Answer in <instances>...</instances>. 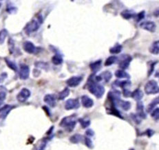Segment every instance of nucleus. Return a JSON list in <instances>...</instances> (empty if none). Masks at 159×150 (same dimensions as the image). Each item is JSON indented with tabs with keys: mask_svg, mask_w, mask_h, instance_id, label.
Wrapping results in <instances>:
<instances>
[{
	"mask_svg": "<svg viewBox=\"0 0 159 150\" xmlns=\"http://www.w3.org/2000/svg\"><path fill=\"white\" fill-rule=\"evenodd\" d=\"M19 78L22 80H26L30 76V68L26 64H21L19 72Z\"/></svg>",
	"mask_w": 159,
	"mask_h": 150,
	"instance_id": "nucleus-10",
	"label": "nucleus"
},
{
	"mask_svg": "<svg viewBox=\"0 0 159 150\" xmlns=\"http://www.w3.org/2000/svg\"><path fill=\"white\" fill-rule=\"evenodd\" d=\"M151 116H152V117L156 120V121H157V122L158 121V118H159V109H158V107L154 109V110L152 112Z\"/></svg>",
	"mask_w": 159,
	"mask_h": 150,
	"instance_id": "nucleus-40",
	"label": "nucleus"
},
{
	"mask_svg": "<svg viewBox=\"0 0 159 150\" xmlns=\"http://www.w3.org/2000/svg\"><path fill=\"white\" fill-rule=\"evenodd\" d=\"M84 139V137L79 134H75L70 138V141L73 144H78V143L82 142Z\"/></svg>",
	"mask_w": 159,
	"mask_h": 150,
	"instance_id": "nucleus-25",
	"label": "nucleus"
},
{
	"mask_svg": "<svg viewBox=\"0 0 159 150\" xmlns=\"http://www.w3.org/2000/svg\"><path fill=\"white\" fill-rule=\"evenodd\" d=\"M8 49H9V52L10 53L12 54L15 50V42L14 40H13L12 38H9L8 41Z\"/></svg>",
	"mask_w": 159,
	"mask_h": 150,
	"instance_id": "nucleus-38",
	"label": "nucleus"
},
{
	"mask_svg": "<svg viewBox=\"0 0 159 150\" xmlns=\"http://www.w3.org/2000/svg\"><path fill=\"white\" fill-rule=\"evenodd\" d=\"M86 86H87L88 91L97 98H102L105 94L104 87L95 80V74H92L90 76Z\"/></svg>",
	"mask_w": 159,
	"mask_h": 150,
	"instance_id": "nucleus-1",
	"label": "nucleus"
},
{
	"mask_svg": "<svg viewBox=\"0 0 159 150\" xmlns=\"http://www.w3.org/2000/svg\"><path fill=\"white\" fill-rule=\"evenodd\" d=\"M145 17V11L142 10L140 11L139 13H138V14H136V16L134 18L136 22H139L141 21V20L143 19Z\"/></svg>",
	"mask_w": 159,
	"mask_h": 150,
	"instance_id": "nucleus-39",
	"label": "nucleus"
},
{
	"mask_svg": "<svg viewBox=\"0 0 159 150\" xmlns=\"http://www.w3.org/2000/svg\"><path fill=\"white\" fill-rule=\"evenodd\" d=\"M101 66H102V60L99 59L97 60V61L91 63V64H90L89 65V67L91 71H92L94 74H96L101 70Z\"/></svg>",
	"mask_w": 159,
	"mask_h": 150,
	"instance_id": "nucleus-19",
	"label": "nucleus"
},
{
	"mask_svg": "<svg viewBox=\"0 0 159 150\" xmlns=\"http://www.w3.org/2000/svg\"><path fill=\"white\" fill-rule=\"evenodd\" d=\"M136 112H137L136 115H138V116L140 119H145V118H147L146 114H145L144 112L143 103L141 100L137 102V104H136Z\"/></svg>",
	"mask_w": 159,
	"mask_h": 150,
	"instance_id": "nucleus-14",
	"label": "nucleus"
},
{
	"mask_svg": "<svg viewBox=\"0 0 159 150\" xmlns=\"http://www.w3.org/2000/svg\"><path fill=\"white\" fill-rule=\"evenodd\" d=\"M4 60H5L6 64H7V66H8L9 68H10L11 70H13L15 72H17L18 70L17 66L14 61H13L12 60H10L9 59H8V58H5Z\"/></svg>",
	"mask_w": 159,
	"mask_h": 150,
	"instance_id": "nucleus-33",
	"label": "nucleus"
},
{
	"mask_svg": "<svg viewBox=\"0 0 159 150\" xmlns=\"http://www.w3.org/2000/svg\"><path fill=\"white\" fill-rule=\"evenodd\" d=\"M15 107L14 106H10V105H6V106L0 107V113H1L0 115V125H2L8 114Z\"/></svg>",
	"mask_w": 159,
	"mask_h": 150,
	"instance_id": "nucleus-6",
	"label": "nucleus"
},
{
	"mask_svg": "<svg viewBox=\"0 0 159 150\" xmlns=\"http://www.w3.org/2000/svg\"><path fill=\"white\" fill-rule=\"evenodd\" d=\"M81 103L85 108H91L94 106V100L87 95H83L81 98Z\"/></svg>",
	"mask_w": 159,
	"mask_h": 150,
	"instance_id": "nucleus-16",
	"label": "nucleus"
},
{
	"mask_svg": "<svg viewBox=\"0 0 159 150\" xmlns=\"http://www.w3.org/2000/svg\"><path fill=\"white\" fill-rule=\"evenodd\" d=\"M83 140H84V143H85L86 147H88L89 149H91L94 148V144H93L92 140H91L90 138L88 137V136H85V137H84Z\"/></svg>",
	"mask_w": 159,
	"mask_h": 150,
	"instance_id": "nucleus-37",
	"label": "nucleus"
},
{
	"mask_svg": "<svg viewBox=\"0 0 159 150\" xmlns=\"http://www.w3.org/2000/svg\"><path fill=\"white\" fill-rule=\"evenodd\" d=\"M43 17L41 14L37 15L34 19L31 20L30 22H28L25 27L24 30L26 33V34H30L32 33L36 32L40 28V26L43 24Z\"/></svg>",
	"mask_w": 159,
	"mask_h": 150,
	"instance_id": "nucleus-2",
	"label": "nucleus"
},
{
	"mask_svg": "<svg viewBox=\"0 0 159 150\" xmlns=\"http://www.w3.org/2000/svg\"><path fill=\"white\" fill-rule=\"evenodd\" d=\"M132 61V57L129 55H123L121 56V59H119V66L123 70H126L129 68L131 61Z\"/></svg>",
	"mask_w": 159,
	"mask_h": 150,
	"instance_id": "nucleus-5",
	"label": "nucleus"
},
{
	"mask_svg": "<svg viewBox=\"0 0 159 150\" xmlns=\"http://www.w3.org/2000/svg\"><path fill=\"white\" fill-rule=\"evenodd\" d=\"M154 133H155V132H154V130H152V129H147V130L145 131V132L144 134H146V135L148 136L149 138H150L154 135Z\"/></svg>",
	"mask_w": 159,
	"mask_h": 150,
	"instance_id": "nucleus-46",
	"label": "nucleus"
},
{
	"mask_svg": "<svg viewBox=\"0 0 159 150\" xmlns=\"http://www.w3.org/2000/svg\"><path fill=\"white\" fill-rule=\"evenodd\" d=\"M158 102H159L158 97H156V98H154V99L152 100L150 103L148 105V106H147V112H148V113L152 112L153 111L154 109H155L156 106L158 104Z\"/></svg>",
	"mask_w": 159,
	"mask_h": 150,
	"instance_id": "nucleus-30",
	"label": "nucleus"
},
{
	"mask_svg": "<svg viewBox=\"0 0 159 150\" xmlns=\"http://www.w3.org/2000/svg\"><path fill=\"white\" fill-rule=\"evenodd\" d=\"M116 106L120 107L122 109H123L124 111H128L131 109L132 105L131 103L128 101V100H123L120 99L119 101L117 103Z\"/></svg>",
	"mask_w": 159,
	"mask_h": 150,
	"instance_id": "nucleus-20",
	"label": "nucleus"
},
{
	"mask_svg": "<svg viewBox=\"0 0 159 150\" xmlns=\"http://www.w3.org/2000/svg\"><path fill=\"white\" fill-rule=\"evenodd\" d=\"M30 95L31 92L28 89L26 88H22L17 96V99L20 103H24L28 99V98L30 97Z\"/></svg>",
	"mask_w": 159,
	"mask_h": 150,
	"instance_id": "nucleus-9",
	"label": "nucleus"
},
{
	"mask_svg": "<svg viewBox=\"0 0 159 150\" xmlns=\"http://www.w3.org/2000/svg\"><path fill=\"white\" fill-rule=\"evenodd\" d=\"M114 75L118 79H130V75L125 70H118L115 72Z\"/></svg>",
	"mask_w": 159,
	"mask_h": 150,
	"instance_id": "nucleus-24",
	"label": "nucleus"
},
{
	"mask_svg": "<svg viewBox=\"0 0 159 150\" xmlns=\"http://www.w3.org/2000/svg\"><path fill=\"white\" fill-rule=\"evenodd\" d=\"M23 48L25 52L28 54H36L39 51V48H37L33 42L26 41L23 44Z\"/></svg>",
	"mask_w": 159,
	"mask_h": 150,
	"instance_id": "nucleus-7",
	"label": "nucleus"
},
{
	"mask_svg": "<svg viewBox=\"0 0 159 150\" xmlns=\"http://www.w3.org/2000/svg\"><path fill=\"white\" fill-rule=\"evenodd\" d=\"M129 150H135L134 149H129Z\"/></svg>",
	"mask_w": 159,
	"mask_h": 150,
	"instance_id": "nucleus-48",
	"label": "nucleus"
},
{
	"mask_svg": "<svg viewBox=\"0 0 159 150\" xmlns=\"http://www.w3.org/2000/svg\"><path fill=\"white\" fill-rule=\"evenodd\" d=\"M131 94L132 92L128 89H123V95L124 97L126 98H128V97H131Z\"/></svg>",
	"mask_w": 159,
	"mask_h": 150,
	"instance_id": "nucleus-44",
	"label": "nucleus"
},
{
	"mask_svg": "<svg viewBox=\"0 0 159 150\" xmlns=\"http://www.w3.org/2000/svg\"><path fill=\"white\" fill-rule=\"evenodd\" d=\"M140 27L142 29L149 31L150 33H154L156 30V25L154 21H145L140 24Z\"/></svg>",
	"mask_w": 159,
	"mask_h": 150,
	"instance_id": "nucleus-12",
	"label": "nucleus"
},
{
	"mask_svg": "<svg viewBox=\"0 0 159 150\" xmlns=\"http://www.w3.org/2000/svg\"><path fill=\"white\" fill-rule=\"evenodd\" d=\"M43 109H45V112H46V113H47V115H48V116H50V109H48V107H45V106H44V107H43Z\"/></svg>",
	"mask_w": 159,
	"mask_h": 150,
	"instance_id": "nucleus-47",
	"label": "nucleus"
},
{
	"mask_svg": "<svg viewBox=\"0 0 159 150\" xmlns=\"http://www.w3.org/2000/svg\"><path fill=\"white\" fill-rule=\"evenodd\" d=\"M50 140H51V138H44L39 140V142L35 145L33 150H45V147L47 146L48 142Z\"/></svg>",
	"mask_w": 159,
	"mask_h": 150,
	"instance_id": "nucleus-17",
	"label": "nucleus"
},
{
	"mask_svg": "<svg viewBox=\"0 0 159 150\" xmlns=\"http://www.w3.org/2000/svg\"><path fill=\"white\" fill-rule=\"evenodd\" d=\"M121 15L123 19H126V20H129V19H132V18L135 17L136 13L134 10H124L121 13Z\"/></svg>",
	"mask_w": 159,
	"mask_h": 150,
	"instance_id": "nucleus-22",
	"label": "nucleus"
},
{
	"mask_svg": "<svg viewBox=\"0 0 159 150\" xmlns=\"http://www.w3.org/2000/svg\"><path fill=\"white\" fill-rule=\"evenodd\" d=\"M8 32L6 29H2L0 31V44H2L5 41L6 37L8 36Z\"/></svg>",
	"mask_w": 159,
	"mask_h": 150,
	"instance_id": "nucleus-36",
	"label": "nucleus"
},
{
	"mask_svg": "<svg viewBox=\"0 0 159 150\" xmlns=\"http://www.w3.org/2000/svg\"><path fill=\"white\" fill-rule=\"evenodd\" d=\"M106 110L107 112H108V114H109V115L115 116H117V117L121 118V119H124L123 117L121 116V113H120V112L118 110V109L117 108V106H116L115 105H114L113 103H111V106L110 107H108V108H107Z\"/></svg>",
	"mask_w": 159,
	"mask_h": 150,
	"instance_id": "nucleus-18",
	"label": "nucleus"
},
{
	"mask_svg": "<svg viewBox=\"0 0 159 150\" xmlns=\"http://www.w3.org/2000/svg\"><path fill=\"white\" fill-rule=\"evenodd\" d=\"M63 56L59 52H56L55 55L52 57V63H53L54 65L59 66V65L63 64Z\"/></svg>",
	"mask_w": 159,
	"mask_h": 150,
	"instance_id": "nucleus-23",
	"label": "nucleus"
},
{
	"mask_svg": "<svg viewBox=\"0 0 159 150\" xmlns=\"http://www.w3.org/2000/svg\"><path fill=\"white\" fill-rule=\"evenodd\" d=\"M149 52L155 55H158L159 53V42L157 41H154L151 46L149 47Z\"/></svg>",
	"mask_w": 159,
	"mask_h": 150,
	"instance_id": "nucleus-26",
	"label": "nucleus"
},
{
	"mask_svg": "<svg viewBox=\"0 0 159 150\" xmlns=\"http://www.w3.org/2000/svg\"><path fill=\"white\" fill-rule=\"evenodd\" d=\"M44 102L47 105H48L50 107H54L56 106V96L53 94H48L46 95L44 98Z\"/></svg>",
	"mask_w": 159,
	"mask_h": 150,
	"instance_id": "nucleus-13",
	"label": "nucleus"
},
{
	"mask_svg": "<svg viewBox=\"0 0 159 150\" xmlns=\"http://www.w3.org/2000/svg\"><path fill=\"white\" fill-rule=\"evenodd\" d=\"M77 125L76 115H72L69 116H65L61 120L59 126L63 127L65 130L71 132Z\"/></svg>",
	"mask_w": 159,
	"mask_h": 150,
	"instance_id": "nucleus-3",
	"label": "nucleus"
},
{
	"mask_svg": "<svg viewBox=\"0 0 159 150\" xmlns=\"http://www.w3.org/2000/svg\"><path fill=\"white\" fill-rule=\"evenodd\" d=\"M158 64V61H150L148 63V64H149L148 66V72H147V77H150L152 75L153 72L154 71V68H155L156 64Z\"/></svg>",
	"mask_w": 159,
	"mask_h": 150,
	"instance_id": "nucleus-35",
	"label": "nucleus"
},
{
	"mask_svg": "<svg viewBox=\"0 0 159 150\" xmlns=\"http://www.w3.org/2000/svg\"><path fill=\"white\" fill-rule=\"evenodd\" d=\"M143 92L141 89L138 88V89H136L134 91L132 92L131 94V97L133 98L136 101H140L141 99L143 97Z\"/></svg>",
	"mask_w": 159,
	"mask_h": 150,
	"instance_id": "nucleus-21",
	"label": "nucleus"
},
{
	"mask_svg": "<svg viewBox=\"0 0 159 150\" xmlns=\"http://www.w3.org/2000/svg\"><path fill=\"white\" fill-rule=\"evenodd\" d=\"M123 50V46L121 44H117L112 48H110V52L112 55H118V54L121 53Z\"/></svg>",
	"mask_w": 159,
	"mask_h": 150,
	"instance_id": "nucleus-28",
	"label": "nucleus"
},
{
	"mask_svg": "<svg viewBox=\"0 0 159 150\" xmlns=\"http://www.w3.org/2000/svg\"><path fill=\"white\" fill-rule=\"evenodd\" d=\"M70 90L68 88H65L62 91H61L58 95V99L59 100H64L65 98L68 97L70 95Z\"/></svg>",
	"mask_w": 159,
	"mask_h": 150,
	"instance_id": "nucleus-29",
	"label": "nucleus"
},
{
	"mask_svg": "<svg viewBox=\"0 0 159 150\" xmlns=\"http://www.w3.org/2000/svg\"><path fill=\"white\" fill-rule=\"evenodd\" d=\"M159 92L158 83L154 80H150L145 86V92L147 95H156Z\"/></svg>",
	"mask_w": 159,
	"mask_h": 150,
	"instance_id": "nucleus-4",
	"label": "nucleus"
},
{
	"mask_svg": "<svg viewBox=\"0 0 159 150\" xmlns=\"http://www.w3.org/2000/svg\"><path fill=\"white\" fill-rule=\"evenodd\" d=\"M99 77H101V81H104L105 83H108L111 80L112 77V74L110 72V71H105L103 72H102L101 75H99Z\"/></svg>",
	"mask_w": 159,
	"mask_h": 150,
	"instance_id": "nucleus-27",
	"label": "nucleus"
},
{
	"mask_svg": "<svg viewBox=\"0 0 159 150\" xmlns=\"http://www.w3.org/2000/svg\"><path fill=\"white\" fill-rule=\"evenodd\" d=\"M131 117L132 118V120H134V121L135 122V123L136 124H140V123H141V119L138 117V115H136V114H131Z\"/></svg>",
	"mask_w": 159,
	"mask_h": 150,
	"instance_id": "nucleus-42",
	"label": "nucleus"
},
{
	"mask_svg": "<svg viewBox=\"0 0 159 150\" xmlns=\"http://www.w3.org/2000/svg\"><path fill=\"white\" fill-rule=\"evenodd\" d=\"M83 81V77L81 76H74V77H70L66 81V84L68 87L71 88H75L79 85L81 84V83Z\"/></svg>",
	"mask_w": 159,
	"mask_h": 150,
	"instance_id": "nucleus-11",
	"label": "nucleus"
},
{
	"mask_svg": "<svg viewBox=\"0 0 159 150\" xmlns=\"http://www.w3.org/2000/svg\"><path fill=\"white\" fill-rule=\"evenodd\" d=\"M119 61V58L116 56H110L109 57L108 59H106V61L105 62V66H110L114 64L115 63H117Z\"/></svg>",
	"mask_w": 159,
	"mask_h": 150,
	"instance_id": "nucleus-32",
	"label": "nucleus"
},
{
	"mask_svg": "<svg viewBox=\"0 0 159 150\" xmlns=\"http://www.w3.org/2000/svg\"><path fill=\"white\" fill-rule=\"evenodd\" d=\"M6 98V93L4 91L0 92V107L4 104V100Z\"/></svg>",
	"mask_w": 159,
	"mask_h": 150,
	"instance_id": "nucleus-41",
	"label": "nucleus"
},
{
	"mask_svg": "<svg viewBox=\"0 0 159 150\" xmlns=\"http://www.w3.org/2000/svg\"><path fill=\"white\" fill-rule=\"evenodd\" d=\"M80 107L79 98H70L67 100L65 103V109L66 110H71V109H78Z\"/></svg>",
	"mask_w": 159,
	"mask_h": 150,
	"instance_id": "nucleus-8",
	"label": "nucleus"
},
{
	"mask_svg": "<svg viewBox=\"0 0 159 150\" xmlns=\"http://www.w3.org/2000/svg\"><path fill=\"white\" fill-rule=\"evenodd\" d=\"M85 134H86V136H88V137H89V138L92 137V136H94V132L93 131L92 129H87V130H86Z\"/></svg>",
	"mask_w": 159,
	"mask_h": 150,
	"instance_id": "nucleus-45",
	"label": "nucleus"
},
{
	"mask_svg": "<svg viewBox=\"0 0 159 150\" xmlns=\"http://www.w3.org/2000/svg\"><path fill=\"white\" fill-rule=\"evenodd\" d=\"M78 121H79V123H80L81 126L83 129L87 128V127H89L91 124V122H90V120L85 119V118H79Z\"/></svg>",
	"mask_w": 159,
	"mask_h": 150,
	"instance_id": "nucleus-34",
	"label": "nucleus"
},
{
	"mask_svg": "<svg viewBox=\"0 0 159 150\" xmlns=\"http://www.w3.org/2000/svg\"><path fill=\"white\" fill-rule=\"evenodd\" d=\"M112 86L117 88V87H120L123 89H128V88L131 86V81L129 80H125V81H115L112 83Z\"/></svg>",
	"mask_w": 159,
	"mask_h": 150,
	"instance_id": "nucleus-15",
	"label": "nucleus"
},
{
	"mask_svg": "<svg viewBox=\"0 0 159 150\" xmlns=\"http://www.w3.org/2000/svg\"><path fill=\"white\" fill-rule=\"evenodd\" d=\"M35 66L36 68L42 69V70H48V69L50 68L49 64H48L47 62L44 61H37L35 63Z\"/></svg>",
	"mask_w": 159,
	"mask_h": 150,
	"instance_id": "nucleus-31",
	"label": "nucleus"
},
{
	"mask_svg": "<svg viewBox=\"0 0 159 150\" xmlns=\"http://www.w3.org/2000/svg\"><path fill=\"white\" fill-rule=\"evenodd\" d=\"M6 11L10 14H13V13H16L17 11V8L13 6H8L7 8H6Z\"/></svg>",
	"mask_w": 159,
	"mask_h": 150,
	"instance_id": "nucleus-43",
	"label": "nucleus"
}]
</instances>
